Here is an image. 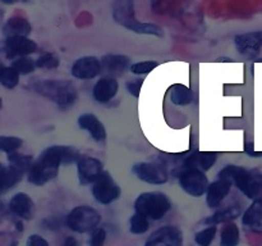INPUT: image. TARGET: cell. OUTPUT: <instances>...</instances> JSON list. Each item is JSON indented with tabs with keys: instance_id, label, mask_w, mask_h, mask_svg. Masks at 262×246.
<instances>
[{
	"instance_id": "obj_1",
	"label": "cell",
	"mask_w": 262,
	"mask_h": 246,
	"mask_svg": "<svg viewBox=\"0 0 262 246\" xmlns=\"http://www.w3.org/2000/svg\"><path fill=\"white\" fill-rule=\"evenodd\" d=\"M81 159V153L77 149L71 146H50L38 156L28 171V181L36 186H42L55 178L61 164L78 163Z\"/></svg>"
},
{
	"instance_id": "obj_2",
	"label": "cell",
	"mask_w": 262,
	"mask_h": 246,
	"mask_svg": "<svg viewBox=\"0 0 262 246\" xmlns=\"http://www.w3.org/2000/svg\"><path fill=\"white\" fill-rule=\"evenodd\" d=\"M33 90L41 96L53 100L55 104L66 109L76 102L77 90L71 82L61 79H37L32 84Z\"/></svg>"
},
{
	"instance_id": "obj_3",
	"label": "cell",
	"mask_w": 262,
	"mask_h": 246,
	"mask_svg": "<svg viewBox=\"0 0 262 246\" xmlns=\"http://www.w3.org/2000/svg\"><path fill=\"white\" fill-rule=\"evenodd\" d=\"M219 178L234 183L250 199H256L262 194V176L250 172L242 167L227 166L219 173Z\"/></svg>"
},
{
	"instance_id": "obj_4",
	"label": "cell",
	"mask_w": 262,
	"mask_h": 246,
	"mask_svg": "<svg viewBox=\"0 0 262 246\" xmlns=\"http://www.w3.org/2000/svg\"><path fill=\"white\" fill-rule=\"evenodd\" d=\"M170 200L164 192H143L135 202L136 213L154 220L161 219L170 209Z\"/></svg>"
},
{
	"instance_id": "obj_5",
	"label": "cell",
	"mask_w": 262,
	"mask_h": 246,
	"mask_svg": "<svg viewBox=\"0 0 262 246\" xmlns=\"http://www.w3.org/2000/svg\"><path fill=\"white\" fill-rule=\"evenodd\" d=\"M100 220H101V217L96 209L87 205H81L69 212L67 217V225L74 232L84 233L96 230Z\"/></svg>"
},
{
	"instance_id": "obj_6",
	"label": "cell",
	"mask_w": 262,
	"mask_h": 246,
	"mask_svg": "<svg viewBox=\"0 0 262 246\" xmlns=\"http://www.w3.org/2000/svg\"><path fill=\"white\" fill-rule=\"evenodd\" d=\"M179 183L187 194L194 197L204 195L209 189L207 177L205 176L204 172L197 171V169H186L184 172H182L181 177H179Z\"/></svg>"
},
{
	"instance_id": "obj_7",
	"label": "cell",
	"mask_w": 262,
	"mask_h": 246,
	"mask_svg": "<svg viewBox=\"0 0 262 246\" xmlns=\"http://www.w3.org/2000/svg\"><path fill=\"white\" fill-rule=\"evenodd\" d=\"M92 195L100 204L106 205L119 197L120 187L107 172H104L92 186Z\"/></svg>"
},
{
	"instance_id": "obj_8",
	"label": "cell",
	"mask_w": 262,
	"mask_h": 246,
	"mask_svg": "<svg viewBox=\"0 0 262 246\" xmlns=\"http://www.w3.org/2000/svg\"><path fill=\"white\" fill-rule=\"evenodd\" d=\"M133 173L143 182L161 184L168 181V172L165 167L156 163H138L133 167Z\"/></svg>"
},
{
	"instance_id": "obj_9",
	"label": "cell",
	"mask_w": 262,
	"mask_h": 246,
	"mask_svg": "<svg viewBox=\"0 0 262 246\" xmlns=\"http://www.w3.org/2000/svg\"><path fill=\"white\" fill-rule=\"evenodd\" d=\"M182 233L178 228L166 225L159 228L146 241V246H182Z\"/></svg>"
},
{
	"instance_id": "obj_10",
	"label": "cell",
	"mask_w": 262,
	"mask_h": 246,
	"mask_svg": "<svg viewBox=\"0 0 262 246\" xmlns=\"http://www.w3.org/2000/svg\"><path fill=\"white\" fill-rule=\"evenodd\" d=\"M77 168H78V178L81 184L95 183L104 173L102 163L95 158H82L77 163Z\"/></svg>"
},
{
	"instance_id": "obj_11",
	"label": "cell",
	"mask_w": 262,
	"mask_h": 246,
	"mask_svg": "<svg viewBox=\"0 0 262 246\" xmlns=\"http://www.w3.org/2000/svg\"><path fill=\"white\" fill-rule=\"evenodd\" d=\"M37 45L35 41L30 40L23 36H13V37H7L4 43V51L7 58H14V56L27 55V54L35 53Z\"/></svg>"
},
{
	"instance_id": "obj_12",
	"label": "cell",
	"mask_w": 262,
	"mask_h": 246,
	"mask_svg": "<svg viewBox=\"0 0 262 246\" xmlns=\"http://www.w3.org/2000/svg\"><path fill=\"white\" fill-rule=\"evenodd\" d=\"M101 61L95 56H83L76 60L72 67V74L79 79L95 78L101 72Z\"/></svg>"
},
{
	"instance_id": "obj_13",
	"label": "cell",
	"mask_w": 262,
	"mask_h": 246,
	"mask_svg": "<svg viewBox=\"0 0 262 246\" xmlns=\"http://www.w3.org/2000/svg\"><path fill=\"white\" fill-rule=\"evenodd\" d=\"M238 51L246 56H255L262 49V32H250L235 37Z\"/></svg>"
},
{
	"instance_id": "obj_14",
	"label": "cell",
	"mask_w": 262,
	"mask_h": 246,
	"mask_svg": "<svg viewBox=\"0 0 262 246\" xmlns=\"http://www.w3.org/2000/svg\"><path fill=\"white\" fill-rule=\"evenodd\" d=\"M113 17L119 25L129 30L137 19L135 17V4L128 0H120L113 4Z\"/></svg>"
},
{
	"instance_id": "obj_15",
	"label": "cell",
	"mask_w": 262,
	"mask_h": 246,
	"mask_svg": "<svg viewBox=\"0 0 262 246\" xmlns=\"http://www.w3.org/2000/svg\"><path fill=\"white\" fill-rule=\"evenodd\" d=\"M9 208L15 215H18L22 219H32L33 213H35V205L32 199L25 192L14 195L9 201Z\"/></svg>"
},
{
	"instance_id": "obj_16",
	"label": "cell",
	"mask_w": 262,
	"mask_h": 246,
	"mask_svg": "<svg viewBox=\"0 0 262 246\" xmlns=\"http://www.w3.org/2000/svg\"><path fill=\"white\" fill-rule=\"evenodd\" d=\"M118 91V82L113 77L99 79L94 87V97L99 102H107L115 96Z\"/></svg>"
},
{
	"instance_id": "obj_17",
	"label": "cell",
	"mask_w": 262,
	"mask_h": 246,
	"mask_svg": "<svg viewBox=\"0 0 262 246\" xmlns=\"http://www.w3.org/2000/svg\"><path fill=\"white\" fill-rule=\"evenodd\" d=\"M230 187H232V182L227 181V179L219 178L217 181L212 182L207 189V204L210 208H215L227 197L229 194Z\"/></svg>"
},
{
	"instance_id": "obj_18",
	"label": "cell",
	"mask_w": 262,
	"mask_h": 246,
	"mask_svg": "<svg viewBox=\"0 0 262 246\" xmlns=\"http://www.w3.org/2000/svg\"><path fill=\"white\" fill-rule=\"evenodd\" d=\"M78 126L82 130L89 131L90 135L96 141H104L106 137V131H105L104 125L100 122L96 115L90 114V113L81 115L78 118Z\"/></svg>"
},
{
	"instance_id": "obj_19",
	"label": "cell",
	"mask_w": 262,
	"mask_h": 246,
	"mask_svg": "<svg viewBox=\"0 0 262 246\" xmlns=\"http://www.w3.org/2000/svg\"><path fill=\"white\" fill-rule=\"evenodd\" d=\"M102 71L112 76H119V74L124 73L125 69L129 66V58L125 55H117V54H112V55H105L101 60Z\"/></svg>"
},
{
	"instance_id": "obj_20",
	"label": "cell",
	"mask_w": 262,
	"mask_h": 246,
	"mask_svg": "<svg viewBox=\"0 0 262 246\" xmlns=\"http://www.w3.org/2000/svg\"><path fill=\"white\" fill-rule=\"evenodd\" d=\"M242 222L245 227L255 232H262V199L256 200L243 214Z\"/></svg>"
},
{
	"instance_id": "obj_21",
	"label": "cell",
	"mask_w": 262,
	"mask_h": 246,
	"mask_svg": "<svg viewBox=\"0 0 262 246\" xmlns=\"http://www.w3.org/2000/svg\"><path fill=\"white\" fill-rule=\"evenodd\" d=\"M216 154L215 153H196L184 161V168L186 169H197V171H209L214 163L216 161Z\"/></svg>"
},
{
	"instance_id": "obj_22",
	"label": "cell",
	"mask_w": 262,
	"mask_h": 246,
	"mask_svg": "<svg viewBox=\"0 0 262 246\" xmlns=\"http://www.w3.org/2000/svg\"><path fill=\"white\" fill-rule=\"evenodd\" d=\"M3 31H4V35L7 37H13V36H23V37H26L28 33H31L32 27H31L30 22L26 18L20 17V15H14V17L9 18L7 20Z\"/></svg>"
},
{
	"instance_id": "obj_23",
	"label": "cell",
	"mask_w": 262,
	"mask_h": 246,
	"mask_svg": "<svg viewBox=\"0 0 262 246\" xmlns=\"http://www.w3.org/2000/svg\"><path fill=\"white\" fill-rule=\"evenodd\" d=\"M22 172L10 166L2 167V182H0V189H2V191H7V190L15 186L22 179Z\"/></svg>"
},
{
	"instance_id": "obj_24",
	"label": "cell",
	"mask_w": 262,
	"mask_h": 246,
	"mask_svg": "<svg viewBox=\"0 0 262 246\" xmlns=\"http://www.w3.org/2000/svg\"><path fill=\"white\" fill-rule=\"evenodd\" d=\"M239 214H241V208L238 207V205H232V207L227 208V209L220 210V212L212 214L211 217L205 219V222L215 225L216 223H223V222H228V220L230 219H235Z\"/></svg>"
},
{
	"instance_id": "obj_25",
	"label": "cell",
	"mask_w": 262,
	"mask_h": 246,
	"mask_svg": "<svg viewBox=\"0 0 262 246\" xmlns=\"http://www.w3.org/2000/svg\"><path fill=\"white\" fill-rule=\"evenodd\" d=\"M8 160H9L10 167L18 169L23 173L26 171H30L32 168V156L26 155V154L19 153H10L8 154Z\"/></svg>"
},
{
	"instance_id": "obj_26",
	"label": "cell",
	"mask_w": 262,
	"mask_h": 246,
	"mask_svg": "<svg viewBox=\"0 0 262 246\" xmlns=\"http://www.w3.org/2000/svg\"><path fill=\"white\" fill-rule=\"evenodd\" d=\"M239 242V230L234 223H228L222 228V246H237Z\"/></svg>"
},
{
	"instance_id": "obj_27",
	"label": "cell",
	"mask_w": 262,
	"mask_h": 246,
	"mask_svg": "<svg viewBox=\"0 0 262 246\" xmlns=\"http://www.w3.org/2000/svg\"><path fill=\"white\" fill-rule=\"evenodd\" d=\"M171 101L177 105H188L193 100V95H192L191 90L188 87L183 86V85H177L173 87L170 92Z\"/></svg>"
},
{
	"instance_id": "obj_28",
	"label": "cell",
	"mask_w": 262,
	"mask_h": 246,
	"mask_svg": "<svg viewBox=\"0 0 262 246\" xmlns=\"http://www.w3.org/2000/svg\"><path fill=\"white\" fill-rule=\"evenodd\" d=\"M19 81V73L13 67H3L0 72V82L7 89H14Z\"/></svg>"
},
{
	"instance_id": "obj_29",
	"label": "cell",
	"mask_w": 262,
	"mask_h": 246,
	"mask_svg": "<svg viewBox=\"0 0 262 246\" xmlns=\"http://www.w3.org/2000/svg\"><path fill=\"white\" fill-rule=\"evenodd\" d=\"M129 31H133L136 33H143V35H155V36H163V31L160 27L155 25H151V23H142L140 20L135 23L132 27L129 28Z\"/></svg>"
},
{
	"instance_id": "obj_30",
	"label": "cell",
	"mask_w": 262,
	"mask_h": 246,
	"mask_svg": "<svg viewBox=\"0 0 262 246\" xmlns=\"http://www.w3.org/2000/svg\"><path fill=\"white\" fill-rule=\"evenodd\" d=\"M12 67L18 72V73L25 76V74L32 73L37 66H36V61L30 58H18L17 60L13 61Z\"/></svg>"
},
{
	"instance_id": "obj_31",
	"label": "cell",
	"mask_w": 262,
	"mask_h": 246,
	"mask_svg": "<svg viewBox=\"0 0 262 246\" xmlns=\"http://www.w3.org/2000/svg\"><path fill=\"white\" fill-rule=\"evenodd\" d=\"M23 141L18 137H13V136H2L0 137V149L5 153H15L17 149L22 146Z\"/></svg>"
},
{
	"instance_id": "obj_32",
	"label": "cell",
	"mask_w": 262,
	"mask_h": 246,
	"mask_svg": "<svg viewBox=\"0 0 262 246\" xmlns=\"http://www.w3.org/2000/svg\"><path fill=\"white\" fill-rule=\"evenodd\" d=\"M147 230H148L147 218L138 214V213H136V214L130 218V232L136 233V235H141V233H145Z\"/></svg>"
},
{
	"instance_id": "obj_33",
	"label": "cell",
	"mask_w": 262,
	"mask_h": 246,
	"mask_svg": "<svg viewBox=\"0 0 262 246\" xmlns=\"http://www.w3.org/2000/svg\"><path fill=\"white\" fill-rule=\"evenodd\" d=\"M216 235V225H210L196 235V242L200 246H210Z\"/></svg>"
},
{
	"instance_id": "obj_34",
	"label": "cell",
	"mask_w": 262,
	"mask_h": 246,
	"mask_svg": "<svg viewBox=\"0 0 262 246\" xmlns=\"http://www.w3.org/2000/svg\"><path fill=\"white\" fill-rule=\"evenodd\" d=\"M36 66L43 69H54L59 66V58L54 53H45L36 60Z\"/></svg>"
},
{
	"instance_id": "obj_35",
	"label": "cell",
	"mask_w": 262,
	"mask_h": 246,
	"mask_svg": "<svg viewBox=\"0 0 262 246\" xmlns=\"http://www.w3.org/2000/svg\"><path fill=\"white\" fill-rule=\"evenodd\" d=\"M155 67H158V61L154 60H146V61H140V63H136L130 67V71L136 74H146L148 72L152 71Z\"/></svg>"
},
{
	"instance_id": "obj_36",
	"label": "cell",
	"mask_w": 262,
	"mask_h": 246,
	"mask_svg": "<svg viewBox=\"0 0 262 246\" xmlns=\"http://www.w3.org/2000/svg\"><path fill=\"white\" fill-rule=\"evenodd\" d=\"M105 240H106V232L102 228H96L92 232L91 240H90V245L91 246H102Z\"/></svg>"
},
{
	"instance_id": "obj_37",
	"label": "cell",
	"mask_w": 262,
	"mask_h": 246,
	"mask_svg": "<svg viewBox=\"0 0 262 246\" xmlns=\"http://www.w3.org/2000/svg\"><path fill=\"white\" fill-rule=\"evenodd\" d=\"M143 85V79L142 78H137L135 81H129L127 84V89L129 91L130 95H133L135 97L140 96V92H141V87Z\"/></svg>"
},
{
	"instance_id": "obj_38",
	"label": "cell",
	"mask_w": 262,
	"mask_h": 246,
	"mask_svg": "<svg viewBox=\"0 0 262 246\" xmlns=\"http://www.w3.org/2000/svg\"><path fill=\"white\" fill-rule=\"evenodd\" d=\"M27 246H49L48 241L38 235H32L28 237Z\"/></svg>"
},
{
	"instance_id": "obj_39",
	"label": "cell",
	"mask_w": 262,
	"mask_h": 246,
	"mask_svg": "<svg viewBox=\"0 0 262 246\" xmlns=\"http://www.w3.org/2000/svg\"><path fill=\"white\" fill-rule=\"evenodd\" d=\"M245 150L248 155L251 156H262V153H257V151L253 150V144L252 142H248L245 145Z\"/></svg>"
},
{
	"instance_id": "obj_40",
	"label": "cell",
	"mask_w": 262,
	"mask_h": 246,
	"mask_svg": "<svg viewBox=\"0 0 262 246\" xmlns=\"http://www.w3.org/2000/svg\"><path fill=\"white\" fill-rule=\"evenodd\" d=\"M63 246H79V243L74 237H67L66 241H64Z\"/></svg>"
}]
</instances>
